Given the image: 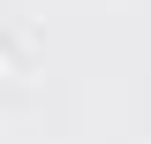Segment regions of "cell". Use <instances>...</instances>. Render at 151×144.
Segmentation results:
<instances>
[{
	"mask_svg": "<svg viewBox=\"0 0 151 144\" xmlns=\"http://www.w3.org/2000/svg\"><path fill=\"white\" fill-rule=\"evenodd\" d=\"M0 76H15V61H8V53H0Z\"/></svg>",
	"mask_w": 151,
	"mask_h": 144,
	"instance_id": "6da1fadb",
	"label": "cell"
}]
</instances>
